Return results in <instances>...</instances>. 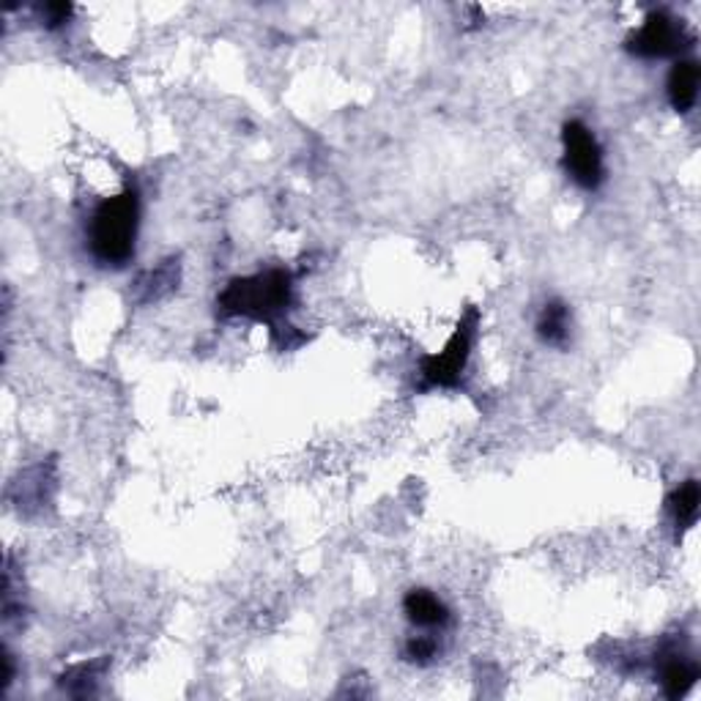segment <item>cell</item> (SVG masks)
Returning <instances> with one entry per match:
<instances>
[{
  "label": "cell",
  "mask_w": 701,
  "mask_h": 701,
  "mask_svg": "<svg viewBox=\"0 0 701 701\" xmlns=\"http://www.w3.org/2000/svg\"><path fill=\"white\" fill-rule=\"evenodd\" d=\"M538 335L543 343L549 346H565L570 338V310H567L565 302L554 299L543 307L538 318Z\"/></svg>",
  "instance_id": "9"
},
{
  "label": "cell",
  "mask_w": 701,
  "mask_h": 701,
  "mask_svg": "<svg viewBox=\"0 0 701 701\" xmlns=\"http://www.w3.org/2000/svg\"><path fill=\"white\" fill-rule=\"evenodd\" d=\"M562 165H565V173L581 190L595 192L603 184V148H600L595 132L587 124H581V121H567L562 126Z\"/></svg>",
  "instance_id": "3"
},
{
  "label": "cell",
  "mask_w": 701,
  "mask_h": 701,
  "mask_svg": "<svg viewBox=\"0 0 701 701\" xmlns=\"http://www.w3.org/2000/svg\"><path fill=\"white\" fill-rule=\"evenodd\" d=\"M436 653H439V644L430 636H414L411 642L406 644V655L414 664H430V660L436 658Z\"/></svg>",
  "instance_id": "11"
},
{
  "label": "cell",
  "mask_w": 701,
  "mask_h": 701,
  "mask_svg": "<svg viewBox=\"0 0 701 701\" xmlns=\"http://www.w3.org/2000/svg\"><path fill=\"white\" fill-rule=\"evenodd\" d=\"M474 329H477V313L468 310L466 318L457 324L450 343L444 346V351L422 359L419 373H422L425 386H444V389H450V386L461 384V375L463 370H466L468 357H472Z\"/></svg>",
  "instance_id": "5"
},
{
  "label": "cell",
  "mask_w": 701,
  "mask_h": 701,
  "mask_svg": "<svg viewBox=\"0 0 701 701\" xmlns=\"http://www.w3.org/2000/svg\"><path fill=\"white\" fill-rule=\"evenodd\" d=\"M699 501H701V494H699L697 479H688V483H682L680 488L669 496V510H671V518H675L677 532H686V529H691L693 523H697Z\"/></svg>",
  "instance_id": "10"
},
{
  "label": "cell",
  "mask_w": 701,
  "mask_h": 701,
  "mask_svg": "<svg viewBox=\"0 0 701 701\" xmlns=\"http://www.w3.org/2000/svg\"><path fill=\"white\" fill-rule=\"evenodd\" d=\"M658 669H660V686H664V693L669 699H680L697 686L699 680V666L697 660L688 658L682 649L677 647H666L658 658Z\"/></svg>",
  "instance_id": "6"
},
{
  "label": "cell",
  "mask_w": 701,
  "mask_h": 701,
  "mask_svg": "<svg viewBox=\"0 0 701 701\" xmlns=\"http://www.w3.org/2000/svg\"><path fill=\"white\" fill-rule=\"evenodd\" d=\"M38 16L44 20V25L47 27H60L69 22L71 16V5L69 3H44V5H36Z\"/></svg>",
  "instance_id": "12"
},
{
  "label": "cell",
  "mask_w": 701,
  "mask_h": 701,
  "mask_svg": "<svg viewBox=\"0 0 701 701\" xmlns=\"http://www.w3.org/2000/svg\"><path fill=\"white\" fill-rule=\"evenodd\" d=\"M699 80H701V71L697 60H688V58L677 60L675 69H671L669 75V86H666V91H669V102L677 113H691L693 104H697L699 99Z\"/></svg>",
  "instance_id": "8"
},
{
  "label": "cell",
  "mask_w": 701,
  "mask_h": 701,
  "mask_svg": "<svg viewBox=\"0 0 701 701\" xmlns=\"http://www.w3.org/2000/svg\"><path fill=\"white\" fill-rule=\"evenodd\" d=\"M403 611H406L408 622L422 627V631H436V627H444L450 622V609L430 589H411L403 600Z\"/></svg>",
  "instance_id": "7"
},
{
  "label": "cell",
  "mask_w": 701,
  "mask_h": 701,
  "mask_svg": "<svg viewBox=\"0 0 701 701\" xmlns=\"http://www.w3.org/2000/svg\"><path fill=\"white\" fill-rule=\"evenodd\" d=\"M291 305V274L283 269H269L252 278H239L219 294V307L228 316L272 321Z\"/></svg>",
  "instance_id": "2"
},
{
  "label": "cell",
  "mask_w": 701,
  "mask_h": 701,
  "mask_svg": "<svg viewBox=\"0 0 701 701\" xmlns=\"http://www.w3.org/2000/svg\"><path fill=\"white\" fill-rule=\"evenodd\" d=\"M693 33L688 31L686 22L677 20L669 11H653L644 20V25L627 38V49L636 58H669V55L686 53L693 47Z\"/></svg>",
  "instance_id": "4"
},
{
  "label": "cell",
  "mask_w": 701,
  "mask_h": 701,
  "mask_svg": "<svg viewBox=\"0 0 701 701\" xmlns=\"http://www.w3.org/2000/svg\"><path fill=\"white\" fill-rule=\"evenodd\" d=\"M140 225V197L135 186H126L121 195L108 197L93 212L88 225V247L102 267H124L132 261Z\"/></svg>",
  "instance_id": "1"
}]
</instances>
